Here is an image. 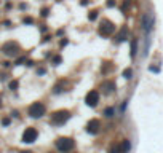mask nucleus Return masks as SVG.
Here are the masks:
<instances>
[{"label": "nucleus", "instance_id": "3", "mask_svg": "<svg viewBox=\"0 0 163 153\" xmlns=\"http://www.w3.org/2000/svg\"><path fill=\"white\" fill-rule=\"evenodd\" d=\"M69 118H71V113L67 110H59V112L51 115V123L53 124H64Z\"/></svg>", "mask_w": 163, "mask_h": 153}, {"label": "nucleus", "instance_id": "21", "mask_svg": "<svg viewBox=\"0 0 163 153\" xmlns=\"http://www.w3.org/2000/svg\"><path fill=\"white\" fill-rule=\"evenodd\" d=\"M54 62H56V64H59V62H61V58H59V56H56V58H54Z\"/></svg>", "mask_w": 163, "mask_h": 153}, {"label": "nucleus", "instance_id": "10", "mask_svg": "<svg viewBox=\"0 0 163 153\" xmlns=\"http://www.w3.org/2000/svg\"><path fill=\"white\" fill-rule=\"evenodd\" d=\"M102 89H106V92H112L115 89V83L114 81H104L102 83Z\"/></svg>", "mask_w": 163, "mask_h": 153}, {"label": "nucleus", "instance_id": "14", "mask_svg": "<svg viewBox=\"0 0 163 153\" xmlns=\"http://www.w3.org/2000/svg\"><path fill=\"white\" fill-rule=\"evenodd\" d=\"M114 113H115V110L112 109V107H109V109H106V112H104V115L107 118H110V117H114Z\"/></svg>", "mask_w": 163, "mask_h": 153}, {"label": "nucleus", "instance_id": "15", "mask_svg": "<svg viewBox=\"0 0 163 153\" xmlns=\"http://www.w3.org/2000/svg\"><path fill=\"white\" fill-rule=\"evenodd\" d=\"M131 75H133V70H131V69H127V70L123 72V77H125V78H131Z\"/></svg>", "mask_w": 163, "mask_h": 153}, {"label": "nucleus", "instance_id": "13", "mask_svg": "<svg viewBox=\"0 0 163 153\" xmlns=\"http://www.w3.org/2000/svg\"><path fill=\"white\" fill-rule=\"evenodd\" d=\"M136 51H138V41L133 40V41H131V56H133V58L136 56Z\"/></svg>", "mask_w": 163, "mask_h": 153}, {"label": "nucleus", "instance_id": "1", "mask_svg": "<svg viewBox=\"0 0 163 153\" xmlns=\"http://www.w3.org/2000/svg\"><path fill=\"white\" fill-rule=\"evenodd\" d=\"M29 115L32 118H40V117H43L45 115V105L42 104V102H34V104L29 107Z\"/></svg>", "mask_w": 163, "mask_h": 153}, {"label": "nucleus", "instance_id": "6", "mask_svg": "<svg viewBox=\"0 0 163 153\" xmlns=\"http://www.w3.org/2000/svg\"><path fill=\"white\" fill-rule=\"evenodd\" d=\"M86 104L90 105V107H96L98 105V102H99V92L98 91H90L86 94Z\"/></svg>", "mask_w": 163, "mask_h": 153}, {"label": "nucleus", "instance_id": "17", "mask_svg": "<svg viewBox=\"0 0 163 153\" xmlns=\"http://www.w3.org/2000/svg\"><path fill=\"white\" fill-rule=\"evenodd\" d=\"M10 88H11V89H16V88H18V81H11L10 83Z\"/></svg>", "mask_w": 163, "mask_h": 153}, {"label": "nucleus", "instance_id": "2", "mask_svg": "<svg viewBox=\"0 0 163 153\" xmlns=\"http://www.w3.org/2000/svg\"><path fill=\"white\" fill-rule=\"evenodd\" d=\"M74 145H75V143H74V140L69 137H61L56 140V148L59 152H71L74 148Z\"/></svg>", "mask_w": 163, "mask_h": 153}, {"label": "nucleus", "instance_id": "16", "mask_svg": "<svg viewBox=\"0 0 163 153\" xmlns=\"http://www.w3.org/2000/svg\"><path fill=\"white\" fill-rule=\"evenodd\" d=\"M88 18H90V21H95L96 18H98V11H91V15L88 16Z\"/></svg>", "mask_w": 163, "mask_h": 153}, {"label": "nucleus", "instance_id": "7", "mask_svg": "<svg viewBox=\"0 0 163 153\" xmlns=\"http://www.w3.org/2000/svg\"><path fill=\"white\" fill-rule=\"evenodd\" d=\"M99 128H101L99 120H91V121L86 124V131L90 134H98V132H99Z\"/></svg>", "mask_w": 163, "mask_h": 153}, {"label": "nucleus", "instance_id": "18", "mask_svg": "<svg viewBox=\"0 0 163 153\" xmlns=\"http://www.w3.org/2000/svg\"><path fill=\"white\" fill-rule=\"evenodd\" d=\"M24 22H27V24H31V22H32V18H24Z\"/></svg>", "mask_w": 163, "mask_h": 153}, {"label": "nucleus", "instance_id": "11", "mask_svg": "<svg viewBox=\"0 0 163 153\" xmlns=\"http://www.w3.org/2000/svg\"><path fill=\"white\" fill-rule=\"evenodd\" d=\"M127 37H128V29H127V27H123V29L120 30V34L117 35V40L123 41V40H127Z\"/></svg>", "mask_w": 163, "mask_h": 153}, {"label": "nucleus", "instance_id": "9", "mask_svg": "<svg viewBox=\"0 0 163 153\" xmlns=\"http://www.w3.org/2000/svg\"><path fill=\"white\" fill-rule=\"evenodd\" d=\"M3 51H5V54H8V56H13V54H16V51H18V46L15 43H7L5 46H3Z\"/></svg>", "mask_w": 163, "mask_h": 153}, {"label": "nucleus", "instance_id": "12", "mask_svg": "<svg viewBox=\"0 0 163 153\" xmlns=\"http://www.w3.org/2000/svg\"><path fill=\"white\" fill-rule=\"evenodd\" d=\"M130 148H131V145H130V142H128V140H123V142H122V145L118 147V150H120V152H128Z\"/></svg>", "mask_w": 163, "mask_h": 153}, {"label": "nucleus", "instance_id": "5", "mask_svg": "<svg viewBox=\"0 0 163 153\" xmlns=\"http://www.w3.org/2000/svg\"><path fill=\"white\" fill-rule=\"evenodd\" d=\"M114 30H115V26L112 24L110 21H102V24L99 27V34L101 35H112L114 34Z\"/></svg>", "mask_w": 163, "mask_h": 153}, {"label": "nucleus", "instance_id": "4", "mask_svg": "<svg viewBox=\"0 0 163 153\" xmlns=\"http://www.w3.org/2000/svg\"><path fill=\"white\" fill-rule=\"evenodd\" d=\"M37 136H39V132H37L35 128H27L24 131V134H22V142L24 143H32V142H35Z\"/></svg>", "mask_w": 163, "mask_h": 153}, {"label": "nucleus", "instance_id": "8", "mask_svg": "<svg viewBox=\"0 0 163 153\" xmlns=\"http://www.w3.org/2000/svg\"><path fill=\"white\" fill-rule=\"evenodd\" d=\"M152 26H153V18L150 15H144L142 16V27L149 32V30L152 29Z\"/></svg>", "mask_w": 163, "mask_h": 153}, {"label": "nucleus", "instance_id": "20", "mask_svg": "<svg viewBox=\"0 0 163 153\" xmlns=\"http://www.w3.org/2000/svg\"><path fill=\"white\" fill-rule=\"evenodd\" d=\"M48 15V10H46V8H43V11H42V16H46Z\"/></svg>", "mask_w": 163, "mask_h": 153}, {"label": "nucleus", "instance_id": "19", "mask_svg": "<svg viewBox=\"0 0 163 153\" xmlns=\"http://www.w3.org/2000/svg\"><path fill=\"white\" fill-rule=\"evenodd\" d=\"M107 5H109V7H114L115 2H114V0H109V2H107Z\"/></svg>", "mask_w": 163, "mask_h": 153}]
</instances>
